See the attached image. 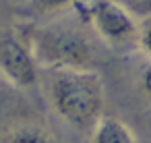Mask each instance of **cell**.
<instances>
[{
    "mask_svg": "<svg viewBox=\"0 0 151 143\" xmlns=\"http://www.w3.org/2000/svg\"><path fill=\"white\" fill-rule=\"evenodd\" d=\"M21 33L27 38L42 69H95L99 60L97 35L79 2L75 4V17H68L66 11L46 21H27Z\"/></svg>",
    "mask_w": 151,
    "mask_h": 143,
    "instance_id": "1",
    "label": "cell"
},
{
    "mask_svg": "<svg viewBox=\"0 0 151 143\" xmlns=\"http://www.w3.org/2000/svg\"><path fill=\"white\" fill-rule=\"evenodd\" d=\"M46 98L52 110L75 131L91 135L104 116L106 91L104 81L95 69H42Z\"/></svg>",
    "mask_w": 151,
    "mask_h": 143,
    "instance_id": "2",
    "label": "cell"
},
{
    "mask_svg": "<svg viewBox=\"0 0 151 143\" xmlns=\"http://www.w3.org/2000/svg\"><path fill=\"white\" fill-rule=\"evenodd\" d=\"M79 4L101 44L118 52L137 50L139 17H134L128 9L118 4L116 0H79Z\"/></svg>",
    "mask_w": 151,
    "mask_h": 143,
    "instance_id": "3",
    "label": "cell"
},
{
    "mask_svg": "<svg viewBox=\"0 0 151 143\" xmlns=\"http://www.w3.org/2000/svg\"><path fill=\"white\" fill-rule=\"evenodd\" d=\"M0 75L19 89L33 87L42 77V66L21 29L0 31Z\"/></svg>",
    "mask_w": 151,
    "mask_h": 143,
    "instance_id": "4",
    "label": "cell"
},
{
    "mask_svg": "<svg viewBox=\"0 0 151 143\" xmlns=\"http://www.w3.org/2000/svg\"><path fill=\"white\" fill-rule=\"evenodd\" d=\"M0 143H56V139L44 120L15 116L0 126Z\"/></svg>",
    "mask_w": 151,
    "mask_h": 143,
    "instance_id": "5",
    "label": "cell"
},
{
    "mask_svg": "<svg viewBox=\"0 0 151 143\" xmlns=\"http://www.w3.org/2000/svg\"><path fill=\"white\" fill-rule=\"evenodd\" d=\"M89 143H139L128 124L116 116H101L89 135Z\"/></svg>",
    "mask_w": 151,
    "mask_h": 143,
    "instance_id": "6",
    "label": "cell"
},
{
    "mask_svg": "<svg viewBox=\"0 0 151 143\" xmlns=\"http://www.w3.org/2000/svg\"><path fill=\"white\" fill-rule=\"evenodd\" d=\"M79 0H23V15L27 21H46L73 11Z\"/></svg>",
    "mask_w": 151,
    "mask_h": 143,
    "instance_id": "7",
    "label": "cell"
},
{
    "mask_svg": "<svg viewBox=\"0 0 151 143\" xmlns=\"http://www.w3.org/2000/svg\"><path fill=\"white\" fill-rule=\"evenodd\" d=\"M137 50L151 60V15L139 19V40H137Z\"/></svg>",
    "mask_w": 151,
    "mask_h": 143,
    "instance_id": "8",
    "label": "cell"
},
{
    "mask_svg": "<svg viewBox=\"0 0 151 143\" xmlns=\"http://www.w3.org/2000/svg\"><path fill=\"white\" fill-rule=\"evenodd\" d=\"M118 4H122L124 9H128L134 17L143 19L151 15V0H116Z\"/></svg>",
    "mask_w": 151,
    "mask_h": 143,
    "instance_id": "9",
    "label": "cell"
},
{
    "mask_svg": "<svg viewBox=\"0 0 151 143\" xmlns=\"http://www.w3.org/2000/svg\"><path fill=\"white\" fill-rule=\"evenodd\" d=\"M139 87L143 91V95L151 102V60L145 58V64L141 66V73H139Z\"/></svg>",
    "mask_w": 151,
    "mask_h": 143,
    "instance_id": "10",
    "label": "cell"
}]
</instances>
